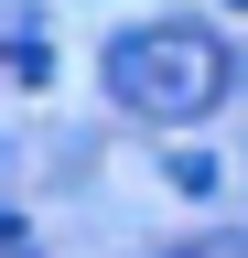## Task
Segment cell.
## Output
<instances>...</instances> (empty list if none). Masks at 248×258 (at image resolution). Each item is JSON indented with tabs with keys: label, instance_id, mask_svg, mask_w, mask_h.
<instances>
[{
	"label": "cell",
	"instance_id": "obj_1",
	"mask_svg": "<svg viewBox=\"0 0 248 258\" xmlns=\"http://www.w3.org/2000/svg\"><path fill=\"white\" fill-rule=\"evenodd\" d=\"M97 76H108V97H119L130 118H151V129H183V118L227 108L237 54L216 43L205 22H130V32H108Z\"/></svg>",
	"mask_w": 248,
	"mask_h": 258
},
{
	"label": "cell",
	"instance_id": "obj_2",
	"mask_svg": "<svg viewBox=\"0 0 248 258\" xmlns=\"http://www.w3.org/2000/svg\"><path fill=\"white\" fill-rule=\"evenodd\" d=\"M162 258H248V226H216V237H183V247H162Z\"/></svg>",
	"mask_w": 248,
	"mask_h": 258
},
{
	"label": "cell",
	"instance_id": "obj_3",
	"mask_svg": "<svg viewBox=\"0 0 248 258\" xmlns=\"http://www.w3.org/2000/svg\"><path fill=\"white\" fill-rule=\"evenodd\" d=\"M11 247H22V215H11V205H0V258H11Z\"/></svg>",
	"mask_w": 248,
	"mask_h": 258
}]
</instances>
